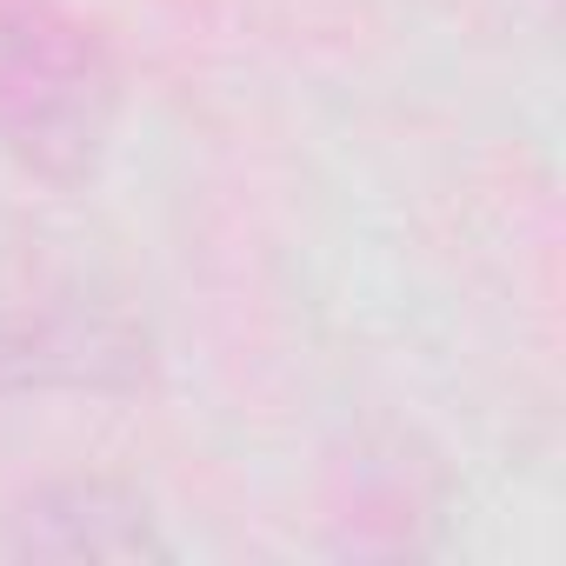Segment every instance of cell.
<instances>
[{"label":"cell","mask_w":566,"mask_h":566,"mask_svg":"<svg viewBox=\"0 0 566 566\" xmlns=\"http://www.w3.org/2000/svg\"><path fill=\"white\" fill-rule=\"evenodd\" d=\"M120 74L54 8L0 0V154L48 180H87L114 140Z\"/></svg>","instance_id":"6da1fadb"},{"label":"cell","mask_w":566,"mask_h":566,"mask_svg":"<svg viewBox=\"0 0 566 566\" xmlns=\"http://www.w3.org/2000/svg\"><path fill=\"white\" fill-rule=\"evenodd\" d=\"M21 553L41 559H167L147 506L114 486H61L41 506H28Z\"/></svg>","instance_id":"7a4b0ae2"}]
</instances>
